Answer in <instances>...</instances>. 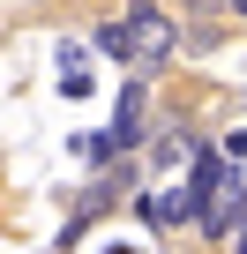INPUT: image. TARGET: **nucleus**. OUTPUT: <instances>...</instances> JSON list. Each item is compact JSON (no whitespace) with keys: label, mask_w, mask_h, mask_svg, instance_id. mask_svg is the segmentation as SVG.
<instances>
[{"label":"nucleus","mask_w":247,"mask_h":254,"mask_svg":"<svg viewBox=\"0 0 247 254\" xmlns=\"http://www.w3.org/2000/svg\"><path fill=\"white\" fill-rule=\"evenodd\" d=\"M240 224H247V180L225 172V180L210 187V202H202V232H210V239H232Z\"/></svg>","instance_id":"f03ea898"},{"label":"nucleus","mask_w":247,"mask_h":254,"mask_svg":"<svg viewBox=\"0 0 247 254\" xmlns=\"http://www.w3.org/2000/svg\"><path fill=\"white\" fill-rule=\"evenodd\" d=\"M128 60H143V67H158L172 45H180V30H172V15L158 8V0H128Z\"/></svg>","instance_id":"f257e3e1"},{"label":"nucleus","mask_w":247,"mask_h":254,"mask_svg":"<svg viewBox=\"0 0 247 254\" xmlns=\"http://www.w3.org/2000/svg\"><path fill=\"white\" fill-rule=\"evenodd\" d=\"M232 15H240V23H247V0H232Z\"/></svg>","instance_id":"423d86ee"},{"label":"nucleus","mask_w":247,"mask_h":254,"mask_svg":"<svg viewBox=\"0 0 247 254\" xmlns=\"http://www.w3.org/2000/svg\"><path fill=\"white\" fill-rule=\"evenodd\" d=\"M232 254H247V224H240V232H232Z\"/></svg>","instance_id":"39448f33"},{"label":"nucleus","mask_w":247,"mask_h":254,"mask_svg":"<svg viewBox=\"0 0 247 254\" xmlns=\"http://www.w3.org/2000/svg\"><path fill=\"white\" fill-rule=\"evenodd\" d=\"M97 45H105V53H120V60H128V23H105V30H97Z\"/></svg>","instance_id":"20e7f679"},{"label":"nucleus","mask_w":247,"mask_h":254,"mask_svg":"<svg viewBox=\"0 0 247 254\" xmlns=\"http://www.w3.org/2000/svg\"><path fill=\"white\" fill-rule=\"evenodd\" d=\"M225 8H232V0H195V8H187V30H180V45H187V53H210V45L225 38Z\"/></svg>","instance_id":"7ed1b4c3"}]
</instances>
